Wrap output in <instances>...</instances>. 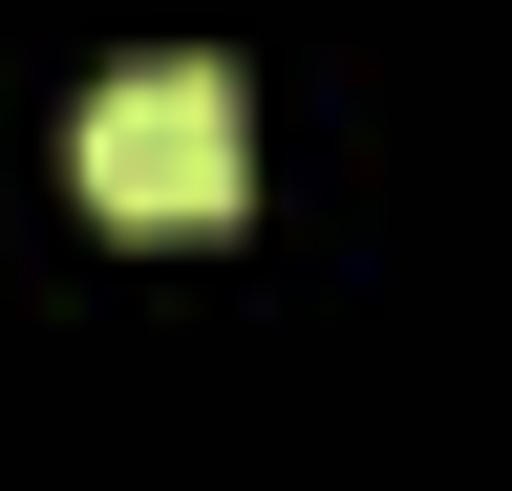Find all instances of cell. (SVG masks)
Wrapping results in <instances>:
<instances>
[{
  "instance_id": "1",
  "label": "cell",
  "mask_w": 512,
  "mask_h": 491,
  "mask_svg": "<svg viewBox=\"0 0 512 491\" xmlns=\"http://www.w3.org/2000/svg\"><path fill=\"white\" fill-rule=\"evenodd\" d=\"M64 171H86L107 235H235V193H256V107H235V65H107L86 129H64Z\"/></svg>"
}]
</instances>
